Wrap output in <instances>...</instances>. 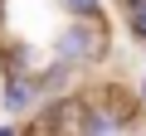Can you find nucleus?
Segmentation results:
<instances>
[{"instance_id": "5", "label": "nucleus", "mask_w": 146, "mask_h": 136, "mask_svg": "<svg viewBox=\"0 0 146 136\" xmlns=\"http://www.w3.org/2000/svg\"><path fill=\"white\" fill-rule=\"evenodd\" d=\"M131 29L146 39V0H136V5H131Z\"/></svg>"}, {"instance_id": "4", "label": "nucleus", "mask_w": 146, "mask_h": 136, "mask_svg": "<svg viewBox=\"0 0 146 136\" xmlns=\"http://www.w3.org/2000/svg\"><path fill=\"white\" fill-rule=\"evenodd\" d=\"M68 10H78V15L98 20V10H102V0H68Z\"/></svg>"}, {"instance_id": "3", "label": "nucleus", "mask_w": 146, "mask_h": 136, "mask_svg": "<svg viewBox=\"0 0 146 136\" xmlns=\"http://www.w3.org/2000/svg\"><path fill=\"white\" fill-rule=\"evenodd\" d=\"M122 126H127V117H117V112H98V107L78 117V131H122Z\"/></svg>"}, {"instance_id": "1", "label": "nucleus", "mask_w": 146, "mask_h": 136, "mask_svg": "<svg viewBox=\"0 0 146 136\" xmlns=\"http://www.w3.org/2000/svg\"><path fill=\"white\" fill-rule=\"evenodd\" d=\"M54 53H58V63H98L102 58V29L88 20V15H78V24H68L63 34H58V44H54Z\"/></svg>"}, {"instance_id": "2", "label": "nucleus", "mask_w": 146, "mask_h": 136, "mask_svg": "<svg viewBox=\"0 0 146 136\" xmlns=\"http://www.w3.org/2000/svg\"><path fill=\"white\" fill-rule=\"evenodd\" d=\"M34 97H39V88H34L25 73H10V78H5V112H29Z\"/></svg>"}, {"instance_id": "6", "label": "nucleus", "mask_w": 146, "mask_h": 136, "mask_svg": "<svg viewBox=\"0 0 146 136\" xmlns=\"http://www.w3.org/2000/svg\"><path fill=\"white\" fill-rule=\"evenodd\" d=\"M141 102H146V83H141Z\"/></svg>"}]
</instances>
